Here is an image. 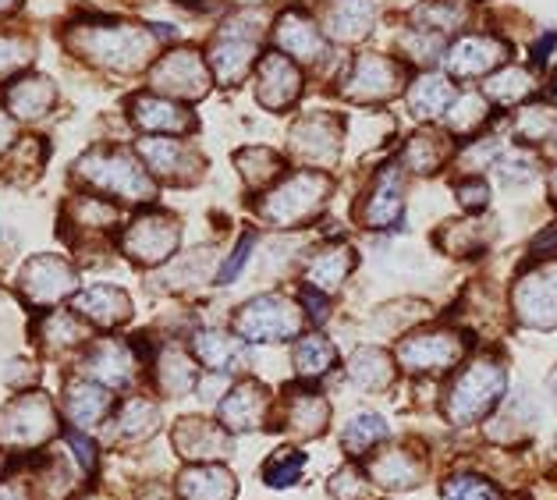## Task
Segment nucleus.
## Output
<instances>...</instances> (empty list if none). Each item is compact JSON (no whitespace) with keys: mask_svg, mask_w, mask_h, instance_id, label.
I'll use <instances>...</instances> for the list:
<instances>
[{"mask_svg":"<svg viewBox=\"0 0 557 500\" xmlns=\"http://www.w3.org/2000/svg\"><path fill=\"white\" fill-rule=\"evenodd\" d=\"M515 309L529 327L550 330L557 327V266L536 270L515 288Z\"/></svg>","mask_w":557,"mask_h":500,"instance_id":"14","label":"nucleus"},{"mask_svg":"<svg viewBox=\"0 0 557 500\" xmlns=\"http://www.w3.org/2000/svg\"><path fill=\"white\" fill-rule=\"evenodd\" d=\"M295 370L298 376H306V380H317V376H323L331 366H334V359H337V348L327 341V337H320V334H306V337H298V345H295Z\"/></svg>","mask_w":557,"mask_h":500,"instance_id":"39","label":"nucleus"},{"mask_svg":"<svg viewBox=\"0 0 557 500\" xmlns=\"http://www.w3.org/2000/svg\"><path fill=\"white\" fill-rule=\"evenodd\" d=\"M533 252L536 255H547V252H557V224H550L547 232H543L536 241H533Z\"/></svg>","mask_w":557,"mask_h":500,"instance_id":"57","label":"nucleus"},{"mask_svg":"<svg viewBox=\"0 0 557 500\" xmlns=\"http://www.w3.org/2000/svg\"><path fill=\"white\" fill-rule=\"evenodd\" d=\"M22 8V0H0V15H15Z\"/></svg>","mask_w":557,"mask_h":500,"instance_id":"58","label":"nucleus"},{"mask_svg":"<svg viewBox=\"0 0 557 500\" xmlns=\"http://www.w3.org/2000/svg\"><path fill=\"white\" fill-rule=\"evenodd\" d=\"M366 472L380 486H387V490H412L416 483H423L426 465L409 448H384L366 462Z\"/></svg>","mask_w":557,"mask_h":500,"instance_id":"23","label":"nucleus"},{"mask_svg":"<svg viewBox=\"0 0 557 500\" xmlns=\"http://www.w3.org/2000/svg\"><path fill=\"white\" fill-rule=\"evenodd\" d=\"M292 150H295L298 160H306V164L327 167L331 160L337 157V128H334V121H327V117L298 121L295 132H292Z\"/></svg>","mask_w":557,"mask_h":500,"instance_id":"24","label":"nucleus"},{"mask_svg":"<svg viewBox=\"0 0 557 500\" xmlns=\"http://www.w3.org/2000/svg\"><path fill=\"white\" fill-rule=\"evenodd\" d=\"M36 58V43L22 33H0V83L18 75Z\"/></svg>","mask_w":557,"mask_h":500,"instance_id":"44","label":"nucleus"},{"mask_svg":"<svg viewBox=\"0 0 557 500\" xmlns=\"http://www.w3.org/2000/svg\"><path fill=\"white\" fill-rule=\"evenodd\" d=\"M256 97H260L263 107L270 111H284L288 103L298 100V92H302V75H298V67L281 58V53H270L260 64V75H256Z\"/></svg>","mask_w":557,"mask_h":500,"instance_id":"20","label":"nucleus"},{"mask_svg":"<svg viewBox=\"0 0 557 500\" xmlns=\"http://www.w3.org/2000/svg\"><path fill=\"white\" fill-rule=\"evenodd\" d=\"M529 89H533V83H529V75H522V72H508V75H500L497 83H491V92L505 103L522 100Z\"/></svg>","mask_w":557,"mask_h":500,"instance_id":"51","label":"nucleus"},{"mask_svg":"<svg viewBox=\"0 0 557 500\" xmlns=\"http://www.w3.org/2000/svg\"><path fill=\"white\" fill-rule=\"evenodd\" d=\"M64 43L75 58L89 61L92 67L128 75L143 72L157 58L160 29L135 22H75L64 33Z\"/></svg>","mask_w":557,"mask_h":500,"instance_id":"1","label":"nucleus"},{"mask_svg":"<svg viewBox=\"0 0 557 500\" xmlns=\"http://www.w3.org/2000/svg\"><path fill=\"white\" fill-rule=\"evenodd\" d=\"M331 497L334 500H362L366 497V476L362 468L345 465L331 476Z\"/></svg>","mask_w":557,"mask_h":500,"instance_id":"47","label":"nucleus"},{"mask_svg":"<svg viewBox=\"0 0 557 500\" xmlns=\"http://www.w3.org/2000/svg\"><path fill=\"white\" fill-rule=\"evenodd\" d=\"M0 472H4V454H0Z\"/></svg>","mask_w":557,"mask_h":500,"instance_id":"61","label":"nucleus"},{"mask_svg":"<svg viewBox=\"0 0 557 500\" xmlns=\"http://www.w3.org/2000/svg\"><path fill=\"white\" fill-rule=\"evenodd\" d=\"M235 330L242 341H292L302 330V313L284 295H260L238 309Z\"/></svg>","mask_w":557,"mask_h":500,"instance_id":"7","label":"nucleus"},{"mask_svg":"<svg viewBox=\"0 0 557 500\" xmlns=\"http://www.w3.org/2000/svg\"><path fill=\"white\" fill-rule=\"evenodd\" d=\"M370 22H373L370 0H337V8L331 11V29L342 39H359L362 33H370Z\"/></svg>","mask_w":557,"mask_h":500,"instance_id":"40","label":"nucleus"},{"mask_svg":"<svg viewBox=\"0 0 557 500\" xmlns=\"http://www.w3.org/2000/svg\"><path fill=\"white\" fill-rule=\"evenodd\" d=\"M550 390H554V398H557V373L550 376Z\"/></svg>","mask_w":557,"mask_h":500,"instance_id":"59","label":"nucleus"},{"mask_svg":"<svg viewBox=\"0 0 557 500\" xmlns=\"http://www.w3.org/2000/svg\"><path fill=\"white\" fill-rule=\"evenodd\" d=\"M252 58H256V33H246L235 22L216 33L213 47H210V67L216 75V83H224V86L242 83Z\"/></svg>","mask_w":557,"mask_h":500,"instance_id":"12","label":"nucleus"},{"mask_svg":"<svg viewBox=\"0 0 557 500\" xmlns=\"http://www.w3.org/2000/svg\"><path fill=\"white\" fill-rule=\"evenodd\" d=\"M18 295L33 309H53L78 295V270L61 255H36V260L22 266Z\"/></svg>","mask_w":557,"mask_h":500,"instance_id":"8","label":"nucleus"},{"mask_svg":"<svg viewBox=\"0 0 557 500\" xmlns=\"http://www.w3.org/2000/svg\"><path fill=\"white\" fill-rule=\"evenodd\" d=\"M277 47L284 53H292V58H298V61H320L323 58L320 29L306 15H298V11H292V15H284L277 22Z\"/></svg>","mask_w":557,"mask_h":500,"instance_id":"29","label":"nucleus"},{"mask_svg":"<svg viewBox=\"0 0 557 500\" xmlns=\"http://www.w3.org/2000/svg\"><path fill=\"white\" fill-rule=\"evenodd\" d=\"M0 500H33V486L22 483V479L0 483Z\"/></svg>","mask_w":557,"mask_h":500,"instance_id":"56","label":"nucleus"},{"mask_svg":"<svg viewBox=\"0 0 557 500\" xmlns=\"http://www.w3.org/2000/svg\"><path fill=\"white\" fill-rule=\"evenodd\" d=\"M149 86L160 97L199 100L210 89V72L196 50H171L153 67H149Z\"/></svg>","mask_w":557,"mask_h":500,"instance_id":"9","label":"nucleus"},{"mask_svg":"<svg viewBox=\"0 0 557 500\" xmlns=\"http://www.w3.org/2000/svg\"><path fill=\"white\" fill-rule=\"evenodd\" d=\"M36 341L47 351H72L78 345L89 341V323L78 313H67V309H50V313L36 323Z\"/></svg>","mask_w":557,"mask_h":500,"instance_id":"27","label":"nucleus"},{"mask_svg":"<svg viewBox=\"0 0 557 500\" xmlns=\"http://www.w3.org/2000/svg\"><path fill=\"white\" fill-rule=\"evenodd\" d=\"M160 429V409L149 398H128L117 409L114 423H111V440L132 443V440H146Z\"/></svg>","mask_w":557,"mask_h":500,"instance_id":"28","label":"nucleus"},{"mask_svg":"<svg viewBox=\"0 0 557 500\" xmlns=\"http://www.w3.org/2000/svg\"><path fill=\"white\" fill-rule=\"evenodd\" d=\"M15 142H18V135H15V117H11V114H8V107L0 103V157H4Z\"/></svg>","mask_w":557,"mask_h":500,"instance_id":"55","label":"nucleus"},{"mask_svg":"<svg viewBox=\"0 0 557 500\" xmlns=\"http://www.w3.org/2000/svg\"><path fill=\"white\" fill-rule=\"evenodd\" d=\"M157 387L168 398H185L196 387V366L182 348H164L157 355Z\"/></svg>","mask_w":557,"mask_h":500,"instance_id":"31","label":"nucleus"},{"mask_svg":"<svg viewBox=\"0 0 557 500\" xmlns=\"http://www.w3.org/2000/svg\"><path fill=\"white\" fill-rule=\"evenodd\" d=\"M351 380H356L362 390H384L394 380V366H391V355L380 348H359L351 355Z\"/></svg>","mask_w":557,"mask_h":500,"instance_id":"38","label":"nucleus"},{"mask_svg":"<svg viewBox=\"0 0 557 500\" xmlns=\"http://www.w3.org/2000/svg\"><path fill=\"white\" fill-rule=\"evenodd\" d=\"M387 437H391V426L376 412H356L342 434V448L348 454H370L376 443H384Z\"/></svg>","mask_w":557,"mask_h":500,"instance_id":"37","label":"nucleus"},{"mask_svg":"<svg viewBox=\"0 0 557 500\" xmlns=\"http://www.w3.org/2000/svg\"><path fill=\"white\" fill-rule=\"evenodd\" d=\"M441 157H444V146L437 142V135H416V142L409 146V160L416 171H426V174L437 171Z\"/></svg>","mask_w":557,"mask_h":500,"instance_id":"48","label":"nucleus"},{"mask_svg":"<svg viewBox=\"0 0 557 500\" xmlns=\"http://www.w3.org/2000/svg\"><path fill=\"white\" fill-rule=\"evenodd\" d=\"M67 224L78 227V232L100 235V232H107V227L117 224V210H114L111 199L86 192V196H75L72 199V207H67Z\"/></svg>","mask_w":557,"mask_h":500,"instance_id":"36","label":"nucleus"},{"mask_svg":"<svg viewBox=\"0 0 557 500\" xmlns=\"http://www.w3.org/2000/svg\"><path fill=\"white\" fill-rule=\"evenodd\" d=\"M111 390L89 376H72L64 384V415L72 418L75 429H92L111 415Z\"/></svg>","mask_w":557,"mask_h":500,"instance_id":"18","label":"nucleus"},{"mask_svg":"<svg viewBox=\"0 0 557 500\" xmlns=\"http://www.w3.org/2000/svg\"><path fill=\"white\" fill-rule=\"evenodd\" d=\"M351 266H356V255H351V249H323L320 255H312V263L306 266V280L309 288L317 291H334L342 288V280L351 274Z\"/></svg>","mask_w":557,"mask_h":500,"instance_id":"35","label":"nucleus"},{"mask_svg":"<svg viewBox=\"0 0 557 500\" xmlns=\"http://www.w3.org/2000/svg\"><path fill=\"white\" fill-rule=\"evenodd\" d=\"M75 178L83 182L89 192H100L103 199L121 202H149L157 196V185L149 178L139 153L121 150V146H97L78 157Z\"/></svg>","mask_w":557,"mask_h":500,"instance_id":"2","label":"nucleus"},{"mask_svg":"<svg viewBox=\"0 0 557 500\" xmlns=\"http://www.w3.org/2000/svg\"><path fill=\"white\" fill-rule=\"evenodd\" d=\"M519 135L529 142H547L557 135V114L554 107H525L519 114Z\"/></svg>","mask_w":557,"mask_h":500,"instance_id":"45","label":"nucleus"},{"mask_svg":"<svg viewBox=\"0 0 557 500\" xmlns=\"http://www.w3.org/2000/svg\"><path fill=\"white\" fill-rule=\"evenodd\" d=\"M500 58H505V47H500L497 39L475 36L447 53V67H451L455 75H483V72H491L494 64H500Z\"/></svg>","mask_w":557,"mask_h":500,"instance_id":"30","label":"nucleus"},{"mask_svg":"<svg viewBox=\"0 0 557 500\" xmlns=\"http://www.w3.org/2000/svg\"><path fill=\"white\" fill-rule=\"evenodd\" d=\"M267 404H270V395L263 384L246 380V384L231 387L227 398L221 401V426L227 434H249V429L263 423Z\"/></svg>","mask_w":557,"mask_h":500,"instance_id":"19","label":"nucleus"},{"mask_svg":"<svg viewBox=\"0 0 557 500\" xmlns=\"http://www.w3.org/2000/svg\"><path fill=\"white\" fill-rule=\"evenodd\" d=\"M331 404L317 390H288L284 398V429L295 437H320L327 429Z\"/></svg>","mask_w":557,"mask_h":500,"instance_id":"26","label":"nucleus"},{"mask_svg":"<svg viewBox=\"0 0 557 500\" xmlns=\"http://www.w3.org/2000/svg\"><path fill=\"white\" fill-rule=\"evenodd\" d=\"M25 380H39V370L33 366V362L15 359V362H11V366L4 370V384H11V387H22Z\"/></svg>","mask_w":557,"mask_h":500,"instance_id":"54","label":"nucleus"},{"mask_svg":"<svg viewBox=\"0 0 557 500\" xmlns=\"http://www.w3.org/2000/svg\"><path fill=\"white\" fill-rule=\"evenodd\" d=\"M193 351H196V359L210 373H224V376L246 370L249 362H252L249 341H242V337H231V334H221V330H199L196 341H193Z\"/></svg>","mask_w":557,"mask_h":500,"instance_id":"22","label":"nucleus"},{"mask_svg":"<svg viewBox=\"0 0 557 500\" xmlns=\"http://www.w3.org/2000/svg\"><path fill=\"white\" fill-rule=\"evenodd\" d=\"M508 370L497 359H475L455 376L451 390L444 395V418H451V426H469L475 418H483L494 404L505 398Z\"/></svg>","mask_w":557,"mask_h":500,"instance_id":"3","label":"nucleus"},{"mask_svg":"<svg viewBox=\"0 0 557 500\" xmlns=\"http://www.w3.org/2000/svg\"><path fill=\"white\" fill-rule=\"evenodd\" d=\"M331 196V178L320 171H298L284 178L274 192H267L260 202V217L277 227H295L309 217H317L320 207Z\"/></svg>","mask_w":557,"mask_h":500,"instance_id":"4","label":"nucleus"},{"mask_svg":"<svg viewBox=\"0 0 557 500\" xmlns=\"http://www.w3.org/2000/svg\"><path fill=\"white\" fill-rule=\"evenodd\" d=\"M64 440H67V448H72L78 468H83V472H92V468H97V443H92V440L83 434V429H67Z\"/></svg>","mask_w":557,"mask_h":500,"instance_id":"52","label":"nucleus"},{"mask_svg":"<svg viewBox=\"0 0 557 500\" xmlns=\"http://www.w3.org/2000/svg\"><path fill=\"white\" fill-rule=\"evenodd\" d=\"M135 366H139V359H135L132 345L114 341V337L89 345L86 355H83V373L89 376V380L103 384L107 390H111V387H128L135 380Z\"/></svg>","mask_w":557,"mask_h":500,"instance_id":"13","label":"nucleus"},{"mask_svg":"<svg viewBox=\"0 0 557 500\" xmlns=\"http://www.w3.org/2000/svg\"><path fill=\"white\" fill-rule=\"evenodd\" d=\"M174 448L196 465L216 462V458L231 454V437L221 423H207V418L188 415V418H178V426H174Z\"/></svg>","mask_w":557,"mask_h":500,"instance_id":"15","label":"nucleus"},{"mask_svg":"<svg viewBox=\"0 0 557 500\" xmlns=\"http://www.w3.org/2000/svg\"><path fill=\"white\" fill-rule=\"evenodd\" d=\"M497 174H500V182H508V185H519V182H529L536 174V164L529 157H519V153H505L497 160Z\"/></svg>","mask_w":557,"mask_h":500,"instance_id":"50","label":"nucleus"},{"mask_svg":"<svg viewBox=\"0 0 557 500\" xmlns=\"http://www.w3.org/2000/svg\"><path fill=\"white\" fill-rule=\"evenodd\" d=\"M461 351H466L461 337L447 330H430V334L405 337L398 345V362L409 373H444L461 359Z\"/></svg>","mask_w":557,"mask_h":500,"instance_id":"11","label":"nucleus"},{"mask_svg":"<svg viewBox=\"0 0 557 500\" xmlns=\"http://www.w3.org/2000/svg\"><path fill=\"white\" fill-rule=\"evenodd\" d=\"M458 199H461V207H466V210H483L486 202H491V196H486V185H483V182H466V185H458Z\"/></svg>","mask_w":557,"mask_h":500,"instance_id":"53","label":"nucleus"},{"mask_svg":"<svg viewBox=\"0 0 557 500\" xmlns=\"http://www.w3.org/2000/svg\"><path fill=\"white\" fill-rule=\"evenodd\" d=\"M252 246H256V238H252V235H242V238H238V246L231 249V255L221 263V270H216V284H235V277L242 274V266L249 263Z\"/></svg>","mask_w":557,"mask_h":500,"instance_id":"49","label":"nucleus"},{"mask_svg":"<svg viewBox=\"0 0 557 500\" xmlns=\"http://www.w3.org/2000/svg\"><path fill=\"white\" fill-rule=\"evenodd\" d=\"M182 224L171 213H139L125 232H121V252L139 266H160L178 252Z\"/></svg>","mask_w":557,"mask_h":500,"instance_id":"6","label":"nucleus"},{"mask_svg":"<svg viewBox=\"0 0 557 500\" xmlns=\"http://www.w3.org/2000/svg\"><path fill=\"white\" fill-rule=\"evenodd\" d=\"M128 114L135 128L153 135H185L196 128V117L182 103L168 97H149V92H139V97L128 100Z\"/></svg>","mask_w":557,"mask_h":500,"instance_id":"16","label":"nucleus"},{"mask_svg":"<svg viewBox=\"0 0 557 500\" xmlns=\"http://www.w3.org/2000/svg\"><path fill=\"white\" fill-rule=\"evenodd\" d=\"M53 429H58V415L44 390H25L0 409V448L4 451H33L53 437Z\"/></svg>","mask_w":557,"mask_h":500,"instance_id":"5","label":"nucleus"},{"mask_svg":"<svg viewBox=\"0 0 557 500\" xmlns=\"http://www.w3.org/2000/svg\"><path fill=\"white\" fill-rule=\"evenodd\" d=\"M306 468V454L298 448H281L267 458L263 465V483L267 486H277V490H284V486H295L298 476H302Z\"/></svg>","mask_w":557,"mask_h":500,"instance_id":"42","label":"nucleus"},{"mask_svg":"<svg viewBox=\"0 0 557 500\" xmlns=\"http://www.w3.org/2000/svg\"><path fill=\"white\" fill-rule=\"evenodd\" d=\"M451 86L444 83V78H419V83L412 86L409 100H412V111L416 117H437L447 111V103H451Z\"/></svg>","mask_w":557,"mask_h":500,"instance_id":"41","label":"nucleus"},{"mask_svg":"<svg viewBox=\"0 0 557 500\" xmlns=\"http://www.w3.org/2000/svg\"><path fill=\"white\" fill-rule=\"evenodd\" d=\"M75 313L89 327L111 330L132 320V299L121 288H111V284H92V288H83L75 295Z\"/></svg>","mask_w":557,"mask_h":500,"instance_id":"17","label":"nucleus"},{"mask_svg":"<svg viewBox=\"0 0 557 500\" xmlns=\"http://www.w3.org/2000/svg\"><path fill=\"white\" fill-rule=\"evenodd\" d=\"M139 157L146 171H153L157 178L174 182V185H188L202 174V160L196 150L174 135H157V139H143L139 142Z\"/></svg>","mask_w":557,"mask_h":500,"instance_id":"10","label":"nucleus"},{"mask_svg":"<svg viewBox=\"0 0 557 500\" xmlns=\"http://www.w3.org/2000/svg\"><path fill=\"white\" fill-rule=\"evenodd\" d=\"M394 78H398V67L387 64L384 58L366 53V58H359V64H356V78H351L356 86H348V97L380 100V97H387V92H394Z\"/></svg>","mask_w":557,"mask_h":500,"instance_id":"32","label":"nucleus"},{"mask_svg":"<svg viewBox=\"0 0 557 500\" xmlns=\"http://www.w3.org/2000/svg\"><path fill=\"white\" fill-rule=\"evenodd\" d=\"M53 103H58V86L47 75H22L4 92V107L15 121L47 117L53 111Z\"/></svg>","mask_w":557,"mask_h":500,"instance_id":"21","label":"nucleus"},{"mask_svg":"<svg viewBox=\"0 0 557 500\" xmlns=\"http://www.w3.org/2000/svg\"><path fill=\"white\" fill-rule=\"evenodd\" d=\"M235 493H238L235 476L213 462H199L178 476L182 500H235Z\"/></svg>","mask_w":557,"mask_h":500,"instance_id":"25","label":"nucleus"},{"mask_svg":"<svg viewBox=\"0 0 557 500\" xmlns=\"http://www.w3.org/2000/svg\"><path fill=\"white\" fill-rule=\"evenodd\" d=\"M44 160H47V142L36 139V135H25V139H18L4 157H0V167H4L8 182L25 185L44 171Z\"/></svg>","mask_w":557,"mask_h":500,"instance_id":"34","label":"nucleus"},{"mask_svg":"<svg viewBox=\"0 0 557 500\" xmlns=\"http://www.w3.org/2000/svg\"><path fill=\"white\" fill-rule=\"evenodd\" d=\"M441 500H500V493L480 476H451L441 486Z\"/></svg>","mask_w":557,"mask_h":500,"instance_id":"46","label":"nucleus"},{"mask_svg":"<svg viewBox=\"0 0 557 500\" xmlns=\"http://www.w3.org/2000/svg\"><path fill=\"white\" fill-rule=\"evenodd\" d=\"M550 185H554V196H557V171H554V182Z\"/></svg>","mask_w":557,"mask_h":500,"instance_id":"60","label":"nucleus"},{"mask_svg":"<svg viewBox=\"0 0 557 500\" xmlns=\"http://www.w3.org/2000/svg\"><path fill=\"white\" fill-rule=\"evenodd\" d=\"M401 182H398V174H391L384 171L376 178L373 185V192L370 199H366V207L359 210L362 213V221L370 224V227H391V221H398V213H401Z\"/></svg>","mask_w":557,"mask_h":500,"instance_id":"33","label":"nucleus"},{"mask_svg":"<svg viewBox=\"0 0 557 500\" xmlns=\"http://www.w3.org/2000/svg\"><path fill=\"white\" fill-rule=\"evenodd\" d=\"M238 171L252 188H260V185L274 182L281 174V157L274 150H263V146H252V150L238 153Z\"/></svg>","mask_w":557,"mask_h":500,"instance_id":"43","label":"nucleus"}]
</instances>
